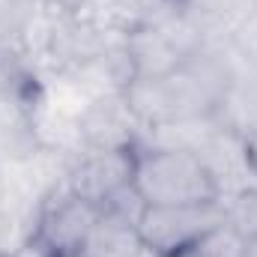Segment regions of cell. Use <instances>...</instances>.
I'll use <instances>...</instances> for the list:
<instances>
[{"instance_id":"cell-1","label":"cell","mask_w":257,"mask_h":257,"mask_svg":"<svg viewBox=\"0 0 257 257\" xmlns=\"http://www.w3.org/2000/svg\"><path fill=\"white\" fill-rule=\"evenodd\" d=\"M132 186L147 206H186L218 200V189L206 165L192 150L135 147Z\"/></svg>"},{"instance_id":"cell-2","label":"cell","mask_w":257,"mask_h":257,"mask_svg":"<svg viewBox=\"0 0 257 257\" xmlns=\"http://www.w3.org/2000/svg\"><path fill=\"white\" fill-rule=\"evenodd\" d=\"M224 221L221 200L186 206H147L138 218V236L156 257H177Z\"/></svg>"},{"instance_id":"cell-3","label":"cell","mask_w":257,"mask_h":257,"mask_svg":"<svg viewBox=\"0 0 257 257\" xmlns=\"http://www.w3.org/2000/svg\"><path fill=\"white\" fill-rule=\"evenodd\" d=\"M99 206L75 194L69 186H57L48 194L33 218V236L54 257H75L87 233L99 218Z\"/></svg>"},{"instance_id":"cell-4","label":"cell","mask_w":257,"mask_h":257,"mask_svg":"<svg viewBox=\"0 0 257 257\" xmlns=\"http://www.w3.org/2000/svg\"><path fill=\"white\" fill-rule=\"evenodd\" d=\"M132 171H135V147H126V150H81L69 162L66 186L102 209V203L111 194L132 183Z\"/></svg>"},{"instance_id":"cell-5","label":"cell","mask_w":257,"mask_h":257,"mask_svg":"<svg viewBox=\"0 0 257 257\" xmlns=\"http://www.w3.org/2000/svg\"><path fill=\"white\" fill-rule=\"evenodd\" d=\"M78 132L84 150H126L138 147L141 123L128 108L126 93H99L78 111Z\"/></svg>"},{"instance_id":"cell-6","label":"cell","mask_w":257,"mask_h":257,"mask_svg":"<svg viewBox=\"0 0 257 257\" xmlns=\"http://www.w3.org/2000/svg\"><path fill=\"white\" fill-rule=\"evenodd\" d=\"M126 51L138 78H162L186 63V57L156 24H144L126 33Z\"/></svg>"},{"instance_id":"cell-7","label":"cell","mask_w":257,"mask_h":257,"mask_svg":"<svg viewBox=\"0 0 257 257\" xmlns=\"http://www.w3.org/2000/svg\"><path fill=\"white\" fill-rule=\"evenodd\" d=\"M75 257H156L138 236V227L111 212H99L93 230Z\"/></svg>"},{"instance_id":"cell-8","label":"cell","mask_w":257,"mask_h":257,"mask_svg":"<svg viewBox=\"0 0 257 257\" xmlns=\"http://www.w3.org/2000/svg\"><path fill=\"white\" fill-rule=\"evenodd\" d=\"M39 150L33 102L0 96V162H24Z\"/></svg>"},{"instance_id":"cell-9","label":"cell","mask_w":257,"mask_h":257,"mask_svg":"<svg viewBox=\"0 0 257 257\" xmlns=\"http://www.w3.org/2000/svg\"><path fill=\"white\" fill-rule=\"evenodd\" d=\"M221 212H224V224H230L248 242L257 239V186L221 197Z\"/></svg>"},{"instance_id":"cell-10","label":"cell","mask_w":257,"mask_h":257,"mask_svg":"<svg viewBox=\"0 0 257 257\" xmlns=\"http://www.w3.org/2000/svg\"><path fill=\"white\" fill-rule=\"evenodd\" d=\"M245 248H248V239L221 221L212 230H206L189 251L194 257H245Z\"/></svg>"},{"instance_id":"cell-11","label":"cell","mask_w":257,"mask_h":257,"mask_svg":"<svg viewBox=\"0 0 257 257\" xmlns=\"http://www.w3.org/2000/svg\"><path fill=\"white\" fill-rule=\"evenodd\" d=\"M33 239V218L18 212V209H9V206H0V254L18 257Z\"/></svg>"},{"instance_id":"cell-12","label":"cell","mask_w":257,"mask_h":257,"mask_svg":"<svg viewBox=\"0 0 257 257\" xmlns=\"http://www.w3.org/2000/svg\"><path fill=\"white\" fill-rule=\"evenodd\" d=\"M245 153H248V162H251V168L257 174V132L245 135Z\"/></svg>"},{"instance_id":"cell-13","label":"cell","mask_w":257,"mask_h":257,"mask_svg":"<svg viewBox=\"0 0 257 257\" xmlns=\"http://www.w3.org/2000/svg\"><path fill=\"white\" fill-rule=\"evenodd\" d=\"M245 257H257V239L248 242V248H245Z\"/></svg>"},{"instance_id":"cell-14","label":"cell","mask_w":257,"mask_h":257,"mask_svg":"<svg viewBox=\"0 0 257 257\" xmlns=\"http://www.w3.org/2000/svg\"><path fill=\"white\" fill-rule=\"evenodd\" d=\"M0 257H9V254H0Z\"/></svg>"}]
</instances>
